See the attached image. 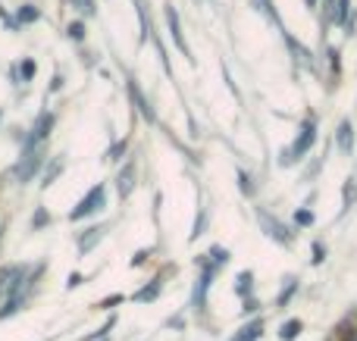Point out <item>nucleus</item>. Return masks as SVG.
Segmentation results:
<instances>
[{
	"instance_id": "1",
	"label": "nucleus",
	"mask_w": 357,
	"mask_h": 341,
	"mask_svg": "<svg viewBox=\"0 0 357 341\" xmlns=\"http://www.w3.org/2000/svg\"><path fill=\"white\" fill-rule=\"evenodd\" d=\"M317 141V125L314 122H304L301 125V135H298V141L291 144V150L289 154H282V163H291V160H298V157H304L310 150V144Z\"/></svg>"
},
{
	"instance_id": "2",
	"label": "nucleus",
	"mask_w": 357,
	"mask_h": 341,
	"mask_svg": "<svg viewBox=\"0 0 357 341\" xmlns=\"http://www.w3.org/2000/svg\"><path fill=\"white\" fill-rule=\"evenodd\" d=\"M100 204H104V188H91V191H88V198L82 200L79 207H75L73 213H69V219H85V216H91L94 210H100Z\"/></svg>"
},
{
	"instance_id": "3",
	"label": "nucleus",
	"mask_w": 357,
	"mask_h": 341,
	"mask_svg": "<svg viewBox=\"0 0 357 341\" xmlns=\"http://www.w3.org/2000/svg\"><path fill=\"white\" fill-rule=\"evenodd\" d=\"M50 122H54V119H50V116H47V113H44V116H41V119H38L35 132H31V138H29V148H31V144H35V141H41V138H44V135H47Z\"/></svg>"
},
{
	"instance_id": "4",
	"label": "nucleus",
	"mask_w": 357,
	"mask_h": 341,
	"mask_svg": "<svg viewBox=\"0 0 357 341\" xmlns=\"http://www.w3.org/2000/svg\"><path fill=\"white\" fill-rule=\"evenodd\" d=\"M339 144H342V150H351V122H342V129H339Z\"/></svg>"
},
{
	"instance_id": "5",
	"label": "nucleus",
	"mask_w": 357,
	"mask_h": 341,
	"mask_svg": "<svg viewBox=\"0 0 357 341\" xmlns=\"http://www.w3.org/2000/svg\"><path fill=\"white\" fill-rule=\"evenodd\" d=\"M298 332H301V323H298V319H291V323L282 326V332H279V335H282V341H291Z\"/></svg>"
},
{
	"instance_id": "6",
	"label": "nucleus",
	"mask_w": 357,
	"mask_h": 341,
	"mask_svg": "<svg viewBox=\"0 0 357 341\" xmlns=\"http://www.w3.org/2000/svg\"><path fill=\"white\" fill-rule=\"evenodd\" d=\"M260 329H264V326H260V323H251V326H248V329H241V335L235 338V341H254V338L260 335Z\"/></svg>"
},
{
	"instance_id": "7",
	"label": "nucleus",
	"mask_w": 357,
	"mask_h": 341,
	"mask_svg": "<svg viewBox=\"0 0 357 341\" xmlns=\"http://www.w3.org/2000/svg\"><path fill=\"white\" fill-rule=\"evenodd\" d=\"M19 19H22V22H35V19H38V10H35L31 3H25L22 10H19Z\"/></svg>"
},
{
	"instance_id": "8",
	"label": "nucleus",
	"mask_w": 357,
	"mask_h": 341,
	"mask_svg": "<svg viewBox=\"0 0 357 341\" xmlns=\"http://www.w3.org/2000/svg\"><path fill=\"white\" fill-rule=\"evenodd\" d=\"M69 35H73V38H82V35H85V29H82V22H73V25H69Z\"/></svg>"
},
{
	"instance_id": "9",
	"label": "nucleus",
	"mask_w": 357,
	"mask_h": 341,
	"mask_svg": "<svg viewBox=\"0 0 357 341\" xmlns=\"http://www.w3.org/2000/svg\"><path fill=\"white\" fill-rule=\"evenodd\" d=\"M75 285H82V276L79 273H73V276H69V282H66V288H75Z\"/></svg>"
},
{
	"instance_id": "10",
	"label": "nucleus",
	"mask_w": 357,
	"mask_h": 341,
	"mask_svg": "<svg viewBox=\"0 0 357 341\" xmlns=\"http://www.w3.org/2000/svg\"><path fill=\"white\" fill-rule=\"evenodd\" d=\"M339 19H345L348 16V0H339V13H335Z\"/></svg>"
}]
</instances>
